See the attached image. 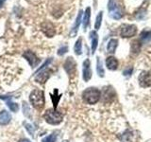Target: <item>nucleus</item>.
Wrapping results in <instances>:
<instances>
[{"label":"nucleus","instance_id":"obj_10","mask_svg":"<svg viewBox=\"0 0 151 142\" xmlns=\"http://www.w3.org/2000/svg\"><path fill=\"white\" fill-rule=\"evenodd\" d=\"M91 77H92L91 63H90L89 59H86L83 63V80L85 82H88L91 79Z\"/></svg>","mask_w":151,"mask_h":142},{"label":"nucleus","instance_id":"obj_24","mask_svg":"<svg viewBox=\"0 0 151 142\" xmlns=\"http://www.w3.org/2000/svg\"><path fill=\"white\" fill-rule=\"evenodd\" d=\"M24 125H25V128L27 130V132L29 133V135L31 136H34V129H33V126L27 122H24Z\"/></svg>","mask_w":151,"mask_h":142},{"label":"nucleus","instance_id":"obj_22","mask_svg":"<svg viewBox=\"0 0 151 142\" xmlns=\"http://www.w3.org/2000/svg\"><path fill=\"white\" fill-rule=\"evenodd\" d=\"M97 73L100 77H104V69L102 67L101 61L99 58H97Z\"/></svg>","mask_w":151,"mask_h":142},{"label":"nucleus","instance_id":"obj_29","mask_svg":"<svg viewBox=\"0 0 151 142\" xmlns=\"http://www.w3.org/2000/svg\"><path fill=\"white\" fill-rule=\"evenodd\" d=\"M64 142H68V141H64Z\"/></svg>","mask_w":151,"mask_h":142},{"label":"nucleus","instance_id":"obj_21","mask_svg":"<svg viewBox=\"0 0 151 142\" xmlns=\"http://www.w3.org/2000/svg\"><path fill=\"white\" fill-rule=\"evenodd\" d=\"M102 12H100L98 13V15L96 17V23H94V28L96 30H98L99 28L101 26V22H102Z\"/></svg>","mask_w":151,"mask_h":142},{"label":"nucleus","instance_id":"obj_17","mask_svg":"<svg viewBox=\"0 0 151 142\" xmlns=\"http://www.w3.org/2000/svg\"><path fill=\"white\" fill-rule=\"evenodd\" d=\"M7 105H8V107L9 108V110H11L12 112H17L18 109H19V105L15 102H12V99H9L7 101Z\"/></svg>","mask_w":151,"mask_h":142},{"label":"nucleus","instance_id":"obj_12","mask_svg":"<svg viewBox=\"0 0 151 142\" xmlns=\"http://www.w3.org/2000/svg\"><path fill=\"white\" fill-rule=\"evenodd\" d=\"M106 65L110 70H115L118 66V61L114 57H108L106 60Z\"/></svg>","mask_w":151,"mask_h":142},{"label":"nucleus","instance_id":"obj_13","mask_svg":"<svg viewBox=\"0 0 151 142\" xmlns=\"http://www.w3.org/2000/svg\"><path fill=\"white\" fill-rule=\"evenodd\" d=\"M81 16H82V12L80 11L79 13H78V17H77V20H76L75 26L73 27V30H72V31H71V33H70L71 37H74L76 34H77L78 27H79V24H80V22H81Z\"/></svg>","mask_w":151,"mask_h":142},{"label":"nucleus","instance_id":"obj_23","mask_svg":"<svg viewBox=\"0 0 151 142\" xmlns=\"http://www.w3.org/2000/svg\"><path fill=\"white\" fill-rule=\"evenodd\" d=\"M140 47H141V45L139 44L138 41H134L132 42V46H131V50L132 52H135V53H138L140 51Z\"/></svg>","mask_w":151,"mask_h":142},{"label":"nucleus","instance_id":"obj_27","mask_svg":"<svg viewBox=\"0 0 151 142\" xmlns=\"http://www.w3.org/2000/svg\"><path fill=\"white\" fill-rule=\"evenodd\" d=\"M131 72H132V67H129V69H127V70H125L124 71V75L126 76H129L130 74H131Z\"/></svg>","mask_w":151,"mask_h":142},{"label":"nucleus","instance_id":"obj_1","mask_svg":"<svg viewBox=\"0 0 151 142\" xmlns=\"http://www.w3.org/2000/svg\"><path fill=\"white\" fill-rule=\"evenodd\" d=\"M29 101L32 106L37 110H42L45 106V94L40 89H34L29 95Z\"/></svg>","mask_w":151,"mask_h":142},{"label":"nucleus","instance_id":"obj_16","mask_svg":"<svg viewBox=\"0 0 151 142\" xmlns=\"http://www.w3.org/2000/svg\"><path fill=\"white\" fill-rule=\"evenodd\" d=\"M90 16H91V9L87 8L86 9V12H85V14H84V19H83V26H84V28H86L87 26L89 25Z\"/></svg>","mask_w":151,"mask_h":142},{"label":"nucleus","instance_id":"obj_11","mask_svg":"<svg viewBox=\"0 0 151 142\" xmlns=\"http://www.w3.org/2000/svg\"><path fill=\"white\" fill-rule=\"evenodd\" d=\"M11 120H12V117L6 110H3L0 112V125L9 124Z\"/></svg>","mask_w":151,"mask_h":142},{"label":"nucleus","instance_id":"obj_4","mask_svg":"<svg viewBox=\"0 0 151 142\" xmlns=\"http://www.w3.org/2000/svg\"><path fill=\"white\" fill-rule=\"evenodd\" d=\"M109 12H110V16L115 20H118L122 17V13L119 7H118V4L116 3L115 0H110L109 1Z\"/></svg>","mask_w":151,"mask_h":142},{"label":"nucleus","instance_id":"obj_6","mask_svg":"<svg viewBox=\"0 0 151 142\" xmlns=\"http://www.w3.org/2000/svg\"><path fill=\"white\" fill-rule=\"evenodd\" d=\"M64 69L70 77H72L76 74V62L72 57H69V58L66 59L64 63Z\"/></svg>","mask_w":151,"mask_h":142},{"label":"nucleus","instance_id":"obj_15","mask_svg":"<svg viewBox=\"0 0 151 142\" xmlns=\"http://www.w3.org/2000/svg\"><path fill=\"white\" fill-rule=\"evenodd\" d=\"M117 46H118V41L116 39H111L110 42H109L108 46H107L108 51L111 52V53H114Z\"/></svg>","mask_w":151,"mask_h":142},{"label":"nucleus","instance_id":"obj_8","mask_svg":"<svg viewBox=\"0 0 151 142\" xmlns=\"http://www.w3.org/2000/svg\"><path fill=\"white\" fill-rule=\"evenodd\" d=\"M24 57L27 59V61L29 63V64L32 66V67H36L38 65V64L40 63V60L38 59V57L35 55V53H33L32 51L27 50L24 53Z\"/></svg>","mask_w":151,"mask_h":142},{"label":"nucleus","instance_id":"obj_9","mask_svg":"<svg viewBox=\"0 0 151 142\" xmlns=\"http://www.w3.org/2000/svg\"><path fill=\"white\" fill-rule=\"evenodd\" d=\"M41 28H42V32H44L46 36H48V37H53L54 36L56 30H55V27L53 26V24H52L51 22L42 23Z\"/></svg>","mask_w":151,"mask_h":142},{"label":"nucleus","instance_id":"obj_14","mask_svg":"<svg viewBox=\"0 0 151 142\" xmlns=\"http://www.w3.org/2000/svg\"><path fill=\"white\" fill-rule=\"evenodd\" d=\"M90 35H91V38H92V52L94 53V51H96L97 47V44H98V36L96 31H92L90 33Z\"/></svg>","mask_w":151,"mask_h":142},{"label":"nucleus","instance_id":"obj_26","mask_svg":"<svg viewBox=\"0 0 151 142\" xmlns=\"http://www.w3.org/2000/svg\"><path fill=\"white\" fill-rule=\"evenodd\" d=\"M67 50H68V47H67V46H63L61 49H59L58 54H59V55H63L64 53H66V52H67Z\"/></svg>","mask_w":151,"mask_h":142},{"label":"nucleus","instance_id":"obj_7","mask_svg":"<svg viewBox=\"0 0 151 142\" xmlns=\"http://www.w3.org/2000/svg\"><path fill=\"white\" fill-rule=\"evenodd\" d=\"M139 83L142 87L151 86V73L150 72H142L139 76Z\"/></svg>","mask_w":151,"mask_h":142},{"label":"nucleus","instance_id":"obj_19","mask_svg":"<svg viewBox=\"0 0 151 142\" xmlns=\"http://www.w3.org/2000/svg\"><path fill=\"white\" fill-rule=\"evenodd\" d=\"M56 139H57V135L56 134H51L49 135L45 136V138L42 139V142H56Z\"/></svg>","mask_w":151,"mask_h":142},{"label":"nucleus","instance_id":"obj_25","mask_svg":"<svg viewBox=\"0 0 151 142\" xmlns=\"http://www.w3.org/2000/svg\"><path fill=\"white\" fill-rule=\"evenodd\" d=\"M23 109H24V115H26L27 117H29V107H28L27 102L23 103Z\"/></svg>","mask_w":151,"mask_h":142},{"label":"nucleus","instance_id":"obj_5","mask_svg":"<svg viewBox=\"0 0 151 142\" xmlns=\"http://www.w3.org/2000/svg\"><path fill=\"white\" fill-rule=\"evenodd\" d=\"M137 32V28L134 25H124L121 28V32L120 34L124 38H129L136 34Z\"/></svg>","mask_w":151,"mask_h":142},{"label":"nucleus","instance_id":"obj_28","mask_svg":"<svg viewBox=\"0 0 151 142\" xmlns=\"http://www.w3.org/2000/svg\"><path fill=\"white\" fill-rule=\"evenodd\" d=\"M18 142H30V140H28L27 138H23V139H20Z\"/></svg>","mask_w":151,"mask_h":142},{"label":"nucleus","instance_id":"obj_18","mask_svg":"<svg viewBox=\"0 0 151 142\" xmlns=\"http://www.w3.org/2000/svg\"><path fill=\"white\" fill-rule=\"evenodd\" d=\"M82 41L81 39H79L76 42V45H75V47H74V50H75V53L77 55H80L81 54V47H82Z\"/></svg>","mask_w":151,"mask_h":142},{"label":"nucleus","instance_id":"obj_2","mask_svg":"<svg viewBox=\"0 0 151 142\" xmlns=\"http://www.w3.org/2000/svg\"><path fill=\"white\" fill-rule=\"evenodd\" d=\"M101 97V92L97 88L90 87L87 88L82 94L84 101L88 104H96Z\"/></svg>","mask_w":151,"mask_h":142},{"label":"nucleus","instance_id":"obj_20","mask_svg":"<svg viewBox=\"0 0 151 142\" xmlns=\"http://www.w3.org/2000/svg\"><path fill=\"white\" fill-rule=\"evenodd\" d=\"M141 39L144 41H147L151 39V30H144L141 33Z\"/></svg>","mask_w":151,"mask_h":142},{"label":"nucleus","instance_id":"obj_3","mask_svg":"<svg viewBox=\"0 0 151 142\" xmlns=\"http://www.w3.org/2000/svg\"><path fill=\"white\" fill-rule=\"evenodd\" d=\"M45 120L47 123L52 125H57L63 121V115L56 110V109H48L45 113Z\"/></svg>","mask_w":151,"mask_h":142}]
</instances>
